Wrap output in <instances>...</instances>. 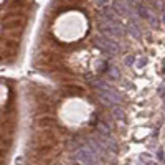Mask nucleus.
Returning a JSON list of instances; mask_svg holds the SVG:
<instances>
[{"label": "nucleus", "mask_w": 165, "mask_h": 165, "mask_svg": "<svg viewBox=\"0 0 165 165\" xmlns=\"http://www.w3.org/2000/svg\"><path fill=\"white\" fill-rule=\"evenodd\" d=\"M66 92H69V94H73V92H76V94H81L83 89L78 88V86H74V84H69V86L66 88Z\"/></svg>", "instance_id": "nucleus-1"}]
</instances>
